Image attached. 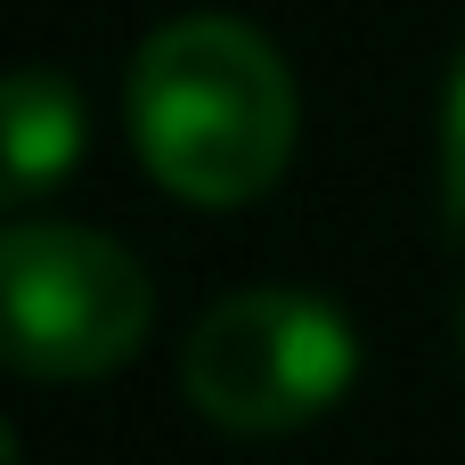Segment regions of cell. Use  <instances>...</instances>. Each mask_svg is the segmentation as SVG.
Listing matches in <instances>:
<instances>
[{
  "label": "cell",
  "instance_id": "cell-1",
  "mask_svg": "<svg viewBox=\"0 0 465 465\" xmlns=\"http://www.w3.org/2000/svg\"><path fill=\"white\" fill-rule=\"evenodd\" d=\"M131 147L180 204L229 213L278 188L294 155V74L245 16H172L139 41L123 82Z\"/></svg>",
  "mask_w": 465,
  "mask_h": 465
},
{
  "label": "cell",
  "instance_id": "cell-2",
  "mask_svg": "<svg viewBox=\"0 0 465 465\" xmlns=\"http://www.w3.org/2000/svg\"><path fill=\"white\" fill-rule=\"evenodd\" d=\"M360 376L351 319L311 286H245L221 294L180 351V392L221 433H302Z\"/></svg>",
  "mask_w": 465,
  "mask_h": 465
},
{
  "label": "cell",
  "instance_id": "cell-3",
  "mask_svg": "<svg viewBox=\"0 0 465 465\" xmlns=\"http://www.w3.org/2000/svg\"><path fill=\"white\" fill-rule=\"evenodd\" d=\"M0 311H8V368L33 384H90L114 376L155 319L147 270L74 221H16L0 237Z\"/></svg>",
  "mask_w": 465,
  "mask_h": 465
},
{
  "label": "cell",
  "instance_id": "cell-4",
  "mask_svg": "<svg viewBox=\"0 0 465 465\" xmlns=\"http://www.w3.org/2000/svg\"><path fill=\"white\" fill-rule=\"evenodd\" d=\"M0 155H8V196H41L82 163V98L49 65H16L0 90Z\"/></svg>",
  "mask_w": 465,
  "mask_h": 465
},
{
  "label": "cell",
  "instance_id": "cell-5",
  "mask_svg": "<svg viewBox=\"0 0 465 465\" xmlns=\"http://www.w3.org/2000/svg\"><path fill=\"white\" fill-rule=\"evenodd\" d=\"M441 196H450V221L465 229V49L441 90Z\"/></svg>",
  "mask_w": 465,
  "mask_h": 465
},
{
  "label": "cell",
  "instance_id": "cell-6",
  "mask_svg": "<svg viewBox=\"0 0 465 465\" xmlns=\"http://www.w3.org/2000/svg\"><path fill=\"white\" fill-rule=\"evenodd\" d=\"M458 343H465V311H458Z\"/></svg>",
  "mask_w": 465,
  "mask_h": 465
}]
</instances>
